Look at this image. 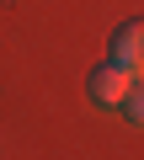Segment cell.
<instances>
[{
    "instance_id": "7a4b0ae2",
    "label": "cell",
    "mask_w": 144,
    "mask_h": 160,
    "mask_svg": "<svg viewBox=\"0 0 144 160\" xmlns=\"http://www.w3.org/2000/svg\"><path fill=\"white\" fill-rule=\"evenodd\" d=\"M112 64H123L133 80H144V22H123L112 32Z\"/></svg>"
},
{
    "instance_id": "6da1fadb",
    "label": "cell",
    "mask_w": 144,
    "mask_h": 160,
    "mask_svg": "<svg viewBox=\"0 0 144 160\" xmlns=\"http://www.w3.org/2000/svg\"><path fill=\"white\" fill-rule=\"evenodd\" d=\"M128 86H133V75L123 69V64H96L91 69V80H86V96L96 102V107H123V96H128Z\"/></svg>"
},
{
    "instance_id": "3957f363",
    "label": "cell",
    "mask_w": 144,
    "mask_h": 160,
    "mask_svg": "<svg viewBox=\"0 0 144 160\" xmlns=\"http://www.w3.org/2000/svg\"><path fill=\"white\" fill-rule=\"evenodd\" d=\"M123 118H128L133 128H144V86H139V80H133L128 96H123Z\"/></svg>"
}]
</instances>
